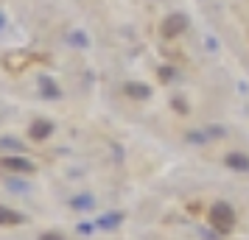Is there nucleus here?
<instances>
[{
  "label": "nucleus",
  "mask_w": 249,
  "mask_h": 240,
  "mask_svg": "<svg viewBox=\"0 0 249 240\" xmlns=\"http://www.w3.org/2000/svg\"><path fill=\"white\" fill-rule=\"evenodd\" d=\"M3 23H6V20H3V14H0V28H3Z\"/></svg>",
  "instance_id": "2eb2a0df"
},
{
  "label": "nucleus",
  "mask_w": 249,
  "mask_h": 240,
  "mask_svg": "<svg viewBox=\"0 0 249 240\" xmlns=\"http://www.w3.org/2000/svg\"><path fill=\"white\" fill-rule=\"evenodd\" d=\"M0 148H17V151H23V143H20V140H14V137H6V140H0Z\"/></svg>",
  "instance_id": "1a4fd4ad"
},
{
  "label": "nucleus",
  "mask_w": 249,
  "mask_h": 240,
  "mask_svg": "<svg viewBox=\"0 0 249 240\" xmlns=\"http://www.w3.org/2000/svg\"><path fill=\"white\" fill-rule=\"evenodd\" d=\"M39 240H65V238H62V235H56V232H45Z\"/></svg>",
  "instance_id": "f8f14e48"
},
{
  "label": "nucleus",
  "mask_w": 249,
  "mask_h": 240,
  "mask_svg": "<svg viewBox=\"0 0 249 240\" xmlns=\"http://www.w3.org/2000/svg\"><path fill=\"white\" fill-rule=\"evenodd\" d=\"M0 168H9V171H20V173H31L34 171V165L23 157H6V160H0Z\"/></svg>",
  "instance_id": "7ed1b4c3"
},
{
  "label": "nucleus",
  "mask_w": 249,
  "mask_h": 240,
  "mask_svg": "<svg viewBox=\"0 0 249 240\" xmlns=\"http://www.w3.org/2000/svg\"><path fill=\"white\" fill-rule=\"evenodd\" d=\"M73 207H76V209H90L92 198H90V195H84V198H73Z\"/></svg>",
  "instance_id": "9d476101"
},
{
  "label": "nucleus",
  "mask_w": 249,
  "mask_h": 240,
  "mask_svg": "<svg viewBox=\"0 0 249 240\" xmlns=\"http://www.w3.org/2000/svg\"><path fill=\"white\" fill-rule=\"evenodd\" d=\"M207 221H210L213 232L230 235V232L235 229V209L227 204V201H215V204L210 207V212H207Z\"/></svg>",
  "instance_id": "f257e3e1"
},
{
  "label": "nucleus",
  "mask_w": 249,
  "mask_h": 240,
  "mask_svg": "<svg viewBox=\"0 0 249 240\" xmlns=\"http://www.w3.org/2000/svg\"><path fill=\"white\" fill-rule=\"evenodd\" d=\"M121 212H109V215H104L101 221H98V226L101 229H112V226H118V224H121Z\"/></svg>",
  "instance_id": "0eeeda50"
},
{
  "label": "nucleus",
  "mask_w": 249,
  "mask_h": 240,
  "mask_svg": "<svg viewBox=\"0 0 249 240\" xmlns=\"http://www.w3.org/2000/svg\"><path fill=\"white\" fill-rule=\"evenodd\" d=\"M42 84H45V87H42V90H45V95H51V98H56V95H59L56 87H51V81H42Z\"/></svg>",
  "instance_id": "9b49d317"
},
{
  "label": "nucleus",
  "mask_w": 249,
  "mask_h": 240,
  "mask_svg": "<svg viewBox=\"0 0 249 240\" xmlns=\"http://www.w3.org/2000/svg\"><path fill=\"white\" fill-rule=\"evenodd\" d=\"M185 25H188V20L182 17V14H171L168 20L162 23V36H177L185 31Z\"/></svg>",
  "instance_id": "f03ea898"
},
{
  "label": "nucleus",
  "mask_w": 249,
  "mask_h": 240,
  "mask_svg": "<svg viewBox=\"0 0 249 240\" xmlns=\"http://www.w3.org/2000/svg\"><path fill=\"white\" fill-rule=\"evenodd\" d=\"M224 162L232 168V171H244V173L249 171V157H247V154H238V151H232V154H227Z\"/></svg>",
  "instance_id": "20e7f679"
},
{
  "label": "nucleus",
  "mask_w": 249,
  "mask_h": 240,
  "mask_svg": "<svg viewBox=\"0 0 249 240\" xmlns=\"http://www.w3.org/2000/svg\"><path fill=\"white\" fill-rule=\"evenodd\" d=\"M126 92H129L132 98H148V95H151V90H148V87H143V84H129V87H126Z\"/></svg>",
  "instance_id": "6e6552de"
},
{
  "label": "nucleus",
  "mask_w": 249,
  "mask_h": 240,
  "mask_svg": "<svg viewBox=\"0 0 249 240\" xmlns=\"http://www.w3.org/2000/svg\"><path fill=\"white\" fill-rule=\"evenodd\" d=\"M73 45H87V36H81V34H73Z\"/></svg>",
  "instance_id": "4468645a"
},
{
  "label": "nucleus",
  "mask_w": 249,
  "mask_h": 240,
  "mask_svg": "<svg viewBox=\"0 0 249 240\" xmlns=\"http://www.w3.org/2000/svg\"><path fill=\"white\" fill-rule=\"evenodd\" d=\"M9 187H12V190H28V184H23V182H9Z\"/></svg>",
  "instance_id": "ddd939ff"
},
{
  "label": "nucleus",
  "mask_w": 249,
  "mask_h": 240,
  "mask_svg": "<svg viewBox=\"0 0 249 240\" xmlns=\"http://www.w3.org/2000/svg\"><path fill=\"white\" fill-rule=\"evenodd\" d=\"M20 221H23V215H20V212L0 207V224H20Z\"/></svg>",
  "instance_id": "423d86ee"
},
{
  "label": "nucleus",
  "mask_w": 249,
  "mask_h": 240,
  "mask_svg": "<svg viewBox=\"0 0 249 240\" xmlns=\"http://www.w3.org/2000/svg\"><path fill=\"white\" fill-rule=\"evenodd\" d=\"M51 131H53V126H51L48 120H34V126H31V137L34 140H45Z\"/></svg>",
  "instance_id": "39448f33"
}]
</instances>
